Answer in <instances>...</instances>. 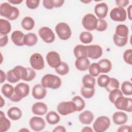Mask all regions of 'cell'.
<instances>
[{
	"label": "cell",
	"instance_id": "cell-54",
	"mask_svg": "<svg viewBox=\"0 0 132 132\" xmlns=\"http://www.w3.org/2000/svg\"><path fill=\"white\" fill-rule=\"evenodd\" d=\"M53 131L54 132H65L66 129L63 126L59 125L56 126L53 130Z\"/></svg>",
	"mask_w": 132,
	"mask_h": 132
},
{
	"label": "cell",
	"instance_id": "cell-2",
	"mask_svg": "<svg viewBox=\"0 0 132 132\" xmlns=\"http://www.w3.org/2000/svg\"><path fill=\"white\" fill-rule=\"evenodd\" d=\"M41 85L46 88L57 89L61 85V80L58 76L52 74H47L41 78Z\"/></svg>",
	"mask_w": 132,
	"mask_h": 132
},
{
	"label": "cell",
	"instance_id": "cell-51",
	"mask_svg": "<svg viewBox=\"0 0 132 132\" xmlns=\"http://www.w3.org/2000/svg\"><path fill=\"white\" fill-rule=\"evenodd\" d=\"M8 42V38L7 35H1L0 39V46L3 47L5 46Z\"/></svg>",
	"mask_w": 132,
	"mask_h": 132
},
{
	"label": "cell",
	"instance_id": "cell-19",
	"mask_svg": "<svg viewBox=\"0 0 132 132\" xmlns=\"http://www.w3.org/2000/svg\"><path fill=\"white\" fill-rule=\"evenodd\" d=\"M127 120L128 117L124 112L117 111L114 112L112 116L113 122L116 125H123L127 122Z\"/></svg>",
	"mask_w": 132,
	"mask_h": 132
},
{
	"label": "cell",
	"instance_id": "cell-56",
	"mask_svg": "<svg viewBox=\"0 0 132 132\" xmlns=\"http://www.w3.org/2000/svg\"><path fill=\"white\" fill-rule=\"evenodd\" d=\"M131 9H132V5H130L127 8V13H128V18L130 20L132 19V15H131Z\"/></svg>",
	"mask_w": 132,
	"mask_h": 132
},
{
	"label": "cell",
	"instance_id": "cell-59",
	"mask_svg": "<svg viewBox=\"0 0 132 132\" xmlns=\"http://www.w3.org/2000/svg\"><path fill=\"white\" fill-rule=\"evenodd\" d=\"M5 105V101L3 98L2 97H1V108H2L4 105Z\"/></svg>",
	"mask_w": 132,
	"mask_h": 132
},
{
	"label": "cell",
	"instance_id": "cell-50",
	"mask_svg": "<svg viewBox=\"0 0 132 132\" xmlns=\"http://www.w3.org/2000/svg\"><path fill=\"white\" fill-rule=\"evenodd\" d=\"M116 3L118 7L124 8L127 6L129 3V0H117L116 1Z\"/></svg>",
	"mask_w": 132,
	"mask_h": 132
},
{
	"label": "cell",
	"instance_id": "cell-48",
	"mask_svg": "<svg viewBox=\"0 0 132 132\" xmlns=\"http://www.w3.org/2000/svg\"><path fill=\"white\" fill-rule=\"evenodd\" d=\"M27 71H28V74L27 77L25 79V81H30L32 80L36 77V73L35 70L34 69L30 68H27Z\"/></svg>",
	"mask_w": 132,
	"mask_h": 132
},
{
	"label": "cell",
	"instance_id": "cell-30",
	"mask_svg": "<svg viewBox=\"0 0 132 132\" xmlns=\"http://www.w3.org/2000/svg\"><path fill=\"white\" fill-rule=\"evenodd\" d=\"M60 118L57 112L54 111L48 112L46 116V120L51 125H55L59 123Z\"/></svg>",
	"mask_w": 132,
	"mask_h": 132
},
{
	"label": "cell",
	"instance_id": "cell-45",
	"mask_svg": "<svg viewBox=\"0 0 132 132\" xmlns=\"http://www.w3.org/2000/svg\"><path fill=\"white\" fill-rule=\"evenodd\" d=\"M123 59L125 62L130 65L132 64V50H126L123 53Z\"/></svg>",
	"mask_w": 132,
	"mask_h": 132
},
{
	"label": "cell",
	"instance_id": "cell-38",
	"mask_svg": "<svg viewBox=\"0 0 132 132\" xmlns=\"http://www.w3.org/2000/svg\"><path fill=\"white\" fill-rule=\"evenodd\" d=\"M55 71L59 75L64 76L69 73V67L67 63L62 61L60 65L55 69Z\"/></svg>",
	"mask_w": 132,
	"mask_h": 132
},
{
	"label": "cell",
	"instance_id": "cell-44",
	"mask_svg": "<svg viewBox=\"0 0 132 132\" xmlns=\"http://www.w3.org/2000/svg\"><path fill=\"white\" fill-rule=\"evenodd\" d=\"M108 27L106 21L104 19H97V24L96 30L98 31H105Z\"/></svg>",
	"mask_w": 132,
	"mask_h": 132
},
{
	"label": "cell",
	"instance_id": "cell-28",
	"mask_svg": "<svg viewBox=\"0 0 132 132\" xmlns=\"http://www.w3.org/2000/svg\"><path fill=\"white\" fill-rule=\"evenodd\" d=\"M11 29V25L9 21L3 19H0V33L1 35H6Z\"/></svg>",
	"mask_w": 132,
	"mask_h": 132
},
{
	"label": "cell",
	"instance_id": "cell-27",
	"mask_svg": "<svg viewBox=\"0 0 132 132\" xmlns=\"http://www.w3.org/2000/svg\"><path fill=\"white\" fill-rule=\"evenodd\" d=\"M73 53L76 58L81 57H87V50L86 46L82 44L76 45L74 48Z\"/></svg>",
	"mask_w": 132,
	"mask_h": 132
},
{
	"label": "cell",
	"instance_id": "cell-46",
	"mask_svg": "<svg viewBox=\"0 0 132 132\" xmlns=\"http://www.w3.org/2000/svg\"><path fill=\"white\" fill-rule=\"evenodd\" d=\"M6 79L7 81L10 83H15L19 81L20 80L16 77L12 69L8 71L6 73Z\"/></svg>",
	"mask_w": 132,
	"mask_h": 132
},
{
	"label": "cell",
	"instance_id": "cell-36",
	"mask_svg": "<svg viewBox=\"0 0 132 132\" xmlns=\"http://www.w3.org/2000/svg\"><path fill=\"white\" fill-rule=\"evenodd\" d=\"M79 40L84 44H88L92 41L93 36L89 31H83L79 35Z\"/></svg>",
	"mask_w": 132,
	"mask_h": 132
},
{
	"label": "cell",
	"instance_id": "cell-8",
	"mask_svg": "<svg viewBox=\"0 0 132 132\" xmlns=\"http://www.w3.org/2000/svg\"><path fill=\"white\" fill-rule=\"evenodd\" d=\"M110 17L114 21L123 22L126 20L127 13L124 8L117 7L110 11Z\"/></svg>",
	"mask_w": 132,
	"mask_h": 132
},
{
	"label": "cell",
	"instance_id": "cell-55",
	"mask_svg": "<svg viewBox=\"0 0 132 132\" xmlns=\"http://www.w3.org/2000/svg\"><path fill=\"white\" fill-rule=\"evenodd\" d=\"M6 79V74L3 71L1 70V83L2 84L4 82Z\"/></svg>",
	"mask_w": 132,
	"mask_h": 132
},
{
	"label": "cell",
	"instance_id": "cell-37",
	"mask_svg": "<svg viewBox=\"0 0 132 132\" xmlns=\"http://www.w3.org/2000/svg\"><path fill=\"white\" fill-rule=\"evenodd\" d=\"M113 41L116 45L119 47H122L127 44L128 41V37H121L114 34L113 36Z\"/></svg>",
	"mask_w": 132,
	"mask_h": 132
},
{
	"label": "cell",
	"instance_id": "cell-14",
	"mask_svg": "<svg viewBox=\"0 0 132 132\" xmlns=\"http://www.w3.org/2000/svg\"><path fill=\"white\" fill-rule=\"evenodd\" d=\"M29 93V86L24 82H20L14 87V93L21 100L26 97Z\"/></svg>",
	"mask_w": 132,
	"mask_h": 132
},
{
	"label": "cell",
	"instance_id": "cell-29",
	"mask_svg": "<svg viewBox=\"0 0 132 132\" xmlns=\"http://www.w3.org/2000/svg\"><path fill=\"white\" fill-rule=\"evenodd\" d=\"M83 87L88 88H94L95 85V79L90 74H87L83 76L82 78Z\"/></svg>",
	"mask_w": 132,
	"mask_h": 132
},
{
	"label": "cell",
	"instance_id": "cell-25",
	"mask_svg": "<svg viewBox=\"0 0 132 132\" xmlns=\"http://www.w3.org/2000/svg\"><path fill=\"white\" fill-rule=\"evenodd\" d=\"M38 41L37 35L32 32L28 33L24 36V44L28 46H32L35 45Z\"/></svg>",
	"mask_w": 132,
	"mask_h": 132
},
{
	"label": "cell",
	"instance_id": "cell-34",
	"mask_svg": "<svg viewBox=\"0 0 132 132\" xmlns=\"http://www.w3.org/2000/svg\"><path fill=\"white\" fill-rule=\"evenodd\" d=\"M123 94L125 95L132 94V84L129 81H123L121 85V90Z\"/></svg>",
	"mask_w": 132,
	"mask_h": 132
},
{
	"label": "cell",
	"instance_id": "cell-33",
	"mask_svg": "<svg viewBox=\"0 0 132 132\" xmlns=\"http://www.w3.org/2000/svg\"><path fill=\"white\" fill-rule=\"evenodd\" d=\"M2 93L7 98H10L14 92V88L10 84H5L1 88Z\"/></svg>",
	"mask_w": 132,
	"mask_h": 132
},
{
	"label": "cell",
	"instance_id": "cell-60",
	"mask_svg": "<svg viewBox=\"0 0 132 132\" xmlns=\"http://www.w3.org/2000/svg\"><path fill=\"white\" fill-rule=\"evenodd\" d=\"M29 131V130H28V129H24V128H22V129H20L19 131Z\"/></svg>",
	"mask_w": 132,
	"mask_h": 132
},
{
	"label": "cell",
	"instance_id": "cell-40",
	"mask_svg": "<svg viewBox=\"0 0 132 132\" xmlns=\"http://www.w3.org/2000/svg\"><path fill=\"white\" fill-rule=\"evenodd\" d=\"M119 82L118 80L115 78H110L108 84L106 87V89L107 91L110 92L113 90L119 88Z\"/></svg>",
	"mask_w": 132,
	"mask_h": 132
},
{
	"label": "cell",
	"instance_id": "cell-17",
	"mask_svg": "<svg viewBox=\"0 0 132 132\" xmlns=\"http://www.w3.org/2000/svg\"><path fill=\"white\" fill-rule=\"evenodd\" d=\"M90 65V61L88 57H86L77 58L75 62V67L80 71H85L87 70Z\"/></svg>",
	"mask_w": 132,
	"mask_h": 132
},
{
	"label": "cell",
	"instance_id": "cell-5",
	"mask_svg": "<svg viewBox=\"0 0 132 132\" xmlns=\"http://www.w3.org/2000/svg\"><path fill=\"white\" fill-rule=\"evenodd\" d=\"M57 110L62 116H67L77 111L76 105L72 101L59 103L57 105Z\"/></svg>",
	"mask_w": 132,
	"mask_h": 132
},
{
	"label": "cell",
	"instance_id": "cell-12",
	"mask_svg": "<svg viewBox=\"0 0 132 132\" xmlns=\"http://www.w3.org/2000/svg\"><path fill=\"white\" fill-rule=\"evenodd\" d=\"M87 57L92 59H97L101 57L103 54L102 48L98 45L93 44L86 46Z\"/></svg>",
	"mask_w": 132,
	"mask_h": 132
},
{
	"label": "cell",
	"instance_id": "cell-26",
	"mask_svg": "<svg viewBox=\"0 0 132 132\" xmlns=\"http://www.w3.org/2000/svg\"><path fill=\"white\" fill-rule=\"evenodd\" d=\"M98 64L100 68L101 73H107L110 72L112 69V63L111 61L107 59L100 60Z\"/></svg>",
	"mask_w": 132,
	"mask_h": 132
},
{
	"label": "cell",
	"instance_id": "cell-16",
	"mask_svg": "<svg viewBox=\"0 0 132 132\" xmlns=\"http://www.w3.org/2000/svg\"><path fill=\"white\" fill-rule=\"evenodd\" d=\"M108 7L105 3H101L96 4L94 7V12L98 19L105 18L108 13Z\"/></svg>",
	"mask_w": 132,
	"mask_h": 132
},
{
	"label": "cell",
	"instance_id": "cell-20",
	"mask_svg": "<svg viewBox=\"0 0 132 132\" xmlns=\"http://www.w3.org/2000/svg\"><path fill=\"white\" fill-rule=\"evenodd\" d=\"M24 36L25 35L22 31L20 30H15L12 33L11 39L15 45L22 46L24 45L23 42Z\"/></svg>",
	"mask_w": 132,
	"mask_h": 132
},
{
	"label": "cell",
	"instance_id": "cell-32",
	"mask_svg": "<svg viewBox=\"0 0 132 132\" xmlns=\"http://www.w3.org/2000/svg\"><path fill=\"white\" fill-rule=\"evenodd\" d=\"M129 29L128 27L124 24H120L116 28L115 34L121 37H127L128 36Z\"/></svg>",
	"mask_w": 132,
	"mask_h": 132
},
{
	"label": "cell",
	"instance_id": "cell-23",
	"mask_svg": "<svg viewBox=\"0 0 132 132\" xmlns=\"http://www.w3.org/2000/svg\"><path fill=\"white\" fill-rule=\"evenodd\" d=\"M8 117L13 121L19 120L22 115L21 110L17 107H12L10 108L7 112Z\"/></svg>",
	"mask_w": 132,
	"mask_h": 132
},
{
	"label": "cell",
	"instance_id": "cell-24",
	"mask_svg": "<svg viewBox=\"0 0 132 132\" xmlns=\"http://www.w3.org/2000/svg\"><path fill=\"white\" fill-rule=\"evenodd\" d=\"M10 126V121L6 118L4 113L2 111H0V131L5 132L9 130Z\"/></svg>",
	"mask_w": 132,
	"mask_h": 132
},
{
	"label": "cell",
	"instance_id": "cell-13",
	"mask_svg": "<svg viewBox=\"0 0 132 132\" xmlns=\"http://www.w3.org/2000/svg\"><path fill=\"white\" fill-rule=\"evenodd\" d=\"M29 125L33 130L35 131H40L45 128L46 124L43 118L35 116L30 119Z\"/></svg>",
	"mask_w": 132,
	"mask_h": 132
},
{
	"label": "cell",
	"instance_id": "cell-6",
	"mask_svg": "<svg viewBox=\"0 0 132 132\" xmlns=\"http://www.w3.org/2000/svg\"><path fill=\"white\" fill-rule=\"evenodd\" d=\"M110 125V120L106 116L98 117L93 124V128L96 132H104Z\"/></svg>",
	"mask_w": 132,
	"mask_h": 132
},
{
	"label": "cell",
	"instance_id": "cell-7",
	"mask_svg": "<svg viewBox=\"0 0 132 132\" xmlns=\"http://www.w3.org/2000/svg\"><path fill=\"white\" fill-rule=\"evenodd\" d=\"M97 24V19L92 13H88L85 15L82 19V26L88 31L96 29Z\"/></svg>",
	"mask_w": 132,
	"mask_h": 132
},
{
	"label": "cell",
	"instance_id": "cell-61",
	"mask_svg": "<svg viewBox=\"0 0 132 132\" xmlns=\"http://www.w3.org/2000/svg\"><path fill=\"white\" fill-rule=\"evenodd\" d=\"M81 2H82V3H90V2H91V1H81Z\"/></svg>",
	"mask_w": 132,
	"mask_h": 132
},
{
	"label": "cell",
	"instance_id": "cell-21",
	"mask_svg": "<svg viewBox=\"0 0 132 132\" xmlns=\"http://www.w3.org/2000/svg\"><path fill=\"white\" fill-rule=\"evenodd\" d=\"M79 121L83 124H90L94 120L93 113L89 110H85L79 115Z\"/></svg>",
	"mask_w": 132,
	"mask_h": 132
},
{
	"label": "cell",
	"instance_id": "cell-15",
	"mask_svg": "<svg viewBox=\"0 0 132 132\" xmlns=\"http://www.w3.org/2000/svg\"><path fill=\"white\" fill-rule=\"evenodd\" d=\"M47 90L41 84L35 85L32 89V95L37 100H41L44 98L46 95Z\"/></svg>",
	"mask_w": 132,
	"mask_h": 132
},
{
	"label": "cell",
	"instance_id": "cell-35",
	"mask_svg": "<svg viewBox=\"0 0 132 132\" xmlns=\"http://www.w3.org/2000/svg\"><path fill=\"white\" fill-rule=\"evenodd\" d=\"M76 105L77 111L82 110L85 107V102L80 96H75L72 100Z\"/></svg>",
	"mask_w": 132,
	"mask_h": 132
},
{
	"label": "cell",
	"instance_id": "cell-41",
	"mask_svg": "<svg viewBox=\"0 0 132 132\" xmlns=\"http://www.w3.org/2000/svg\"><path fill=\"white\" fill-rule=\"evenodd\" d=\"M81 94L86 98H90L93 96L95 93V88H88L82 87L80 90Z\"/></svg>",
	"mask_w": 132,
	"mask_h": 132
},
{
	"label": "cell",
	"instance_id": "cell-1",
	"mask_svg": "<svg viewBox=\"0 0 132 132\" xmlns=\"http://www.w3.org/2000/svg\"><path fill=\"white\" fill-rule=\"evenodd\" d=\"M0 14L9 20L16 19L19 14L20 11L18 8L12 6L9 3H3L0 6Z\"/></svg>",
	"mask_w": 132,
	"mask_h": 132
},
{
	"label": "cell",
	"instance_id": "cell-52",
	"mask_svg": "<svg viewBox=\"0 0 132 132\" xmlns=\"http://www.w3.org/2000/svg\"><path fill=\"white\" fill-rule=\"evenodd\" d=\"M52 5L54 7L58 8L62 6L64 3L63 0H51Z\"/></svg>",
	"mask_w": 132,
	"mask_h": 132
},
{
	"label": "cell",
	"instance_id": "cell-3",
	"mask_svg": "<svg viewBox=\"0 0 132 132\" xmlns=\"http://www.w3.org/2000/svg\"><path fill=\"white\" fill-rule=\"evenodd\" d=\"M55 31L58 37L62 40H67L70 38L72 31L69 25L64 22L58 23L55 26Z\"/></svg>",
	"mask_w": 132,
	"mask_h": 132
},
{
	"label": "cell",
	"instance_id": "cell-47",
	"mask_svg": "<svg viewBox=\"0 0 132 132\" xmlns=\"http://www.w3.org/2000/svg\"><path fill=\"white\" fill-rule=\"evenodd\" d=\"M40 4L39 0H26V5L30 9H35L38 7Z\"/></svg>",
	"mask_w": 132,
	"mask_h": 132
},
{
	"label": "cell",
	"instance_id": "cell-9",
	"mask_svg": "<svg viewBox=\"0 0 132 132\" xmlns=\"http://www.w3.org/2000/svg\"><path fill=\"white\" fill-rule=\"evenodd\" d=\"M29 62L33 69L41 70L44 68V61L43 56L38 53H35L30 57Z\"/></svg>",
	"mask_w": 132,
	"mask_h": 132
},
{
	"label": "cell",
	"instance_id": "cell-10",
	"mask_svg": "<svg viewBox=\"0 0 132 132\" xmlns=\"http://www.w3.org/2000/svg\"><path fill=\"white\" fill-rule=\"evenodd\" d=\"M38 33L40 38L45 43H51L55 41V34L53 30L48 27L44 26L40 28Z\"/></svg>",
	"mask_w": 132,
	"mask_h": 132
},
{
	"label": "cell",
	"instance_id": "cell-4",
	"mask_svg": "<svg viewBox=\"0 0 132 132\" xmlns=\"http://www.w3.org/2000/svg\"><path fill=\"white\" fill-rule=\"evenodd\" d=\"M113 104L115 107L119 110L128 112L132 111V100L130 97L120 96L117 98Z\"/></svg>",
	"mask_w": 132,
	"mask_h": 132
},
{
	"label": "cell",
	"instance_id": "cell-11",
	"mask_svg": "<svg viewBox=\"0 0 132 132\" xmlns=\"http://www.w3.org/2000/svg\"><path fill=\"white\" fill-rule=\"evenodd\" d=\"M46 59L48 64L54 69L58 68L62 62L59 53L56 51L49 52L46 55Z\"/></svg>",
	"mask_w": 132,
	"mask_h": 132
},
{
	"label": "cell",
	"instance_id": "cell-31",
	"mask_svg": "<svg viewBox=\"0 0 132 132\" xmlns=\"http://www.w3.org/2000/svg\"><path fill=\"white\" fill-rule=\"evenodd\" d=\"M35 21L30 16H25L23 18L21 22L22 27L26 30H30L35 26Z\"/></svg>",
	"mask_w": 132,
	"mask_h": 132
},
{
	"label": "cell",
	"instance_id": "cell-57",
	"mask_svg": "<svg viewBox=\"0 0 132 132\" xmlns=\"http://www.w3.org/2000/svg\"><path fill=\"white\" fill-rule=\"evenodd\" d=\"M23 0H8V2L9 3L14 5H18L23 2Z\"/></svg>",
	"mask_w": 132,
	"mask_h": 132
},
{
	"label": "cell",
	"instance_id": "cell-49",
	"mask_svg": "<svg viewBox=\"0 0 132 132\" xmlns=\"http://www.w3.org/2000/svg\"><path fill=\"white\" fill-rule=\"evenodd\" d=\"M132 131L131 126L130 125H121V126H120L118 130V132H131Z\"/></svg>",
	"mask_w": 132,
	"mask_h": 132
},
{
	"label": "cell",
	"instance_id": "cell-42",
	"mask_svg": "<svg viewBox=\"0 0 132 132\" xmlns=\"http://www.w3.org/2000/svg\"><path fill=\"white\" fill-rule=\"evenodd\" d=\"M110 80V77L104 74H102L99 75L97 78V84L99 87L102 88H106L109 83Z\"/></svg>",
	"mask_w": 132,
	"mask_h": 132
},
{
	"label": "cell",
	"instance_id": "cell-39",
	"mask_svg": "<svg viewBox=\"0 0 132 132\" xmlns=\"http://www.w3.org/2000/svg\"><path fill=\"white\" fill-rule=\"evenodd\" d=\"M89 72L90 75L93 77L97 76L101 73V70L98 63H92L89 67Z\"/></svg>",
	"mask_w": 132,
	"mask_h": 132
},
{
	"label": "cell",
	"instance_id": "cell-58",
	"mask_svg": "<svg viewBox=\"0 0 132 132\" xmlns=\"http://www.w3.org/2000/svg\"><path fill=\"white\" fill-rule=\"evenodd\" d=\"M93 131V129L90 127H89V126H85L81 129V131H84V132H86V131L92 132Z\"/></svg>",
	"mask_w": 132,
	"mask_h": 132
},
{
	"label": "cell",
	"instance_id": "cell-53",
	"mask_svg": "<svg viewBox=\"0 0 132 132\" xmlns=\"http://www.w3.org/2000/svg\"><path fill=\"white\" fill-rule=\"evenodd\" d=\"M43 5L47 9H52L54 8L51 0H44L43 1Z\"/></svg>",
	"mask_w": 132,
	"mask_h": 132
},
{
	"label": "cell",
	"instance_id": "cell-18",
	"mask_svg": "<svg viewBox=\"0 0 132 132\" xmlns=\"http://www.w3.org/2000/svg\"><path fill=\"white\" fill-rule=\"evenodd\" d=\"M47 105L43 102H36L32 106L31 110L34 114L37 116L44 115L47 111Z\"/></svg>",
	"mask_w": 132,
	"mask_h": 132
},
{
	"label": "cell",
	"instance_id": "cell-22",
	"mask_svg": "<svg viewBox=\"0 0 132 132\" xmlns=\"http://www.w3.org/2000/svg\"><path fill=\"white\" fill-rule=\"evenodd\" d=\"M12 70L19 80L22 79L24 81L25 80L28 74L27 68H24L21 65H17L15 66Z\"/></svg>",
	"mask_w": 132,
	"mask_h": 132
},
{
	"label": "cell",
	"instance_id": "cell-43",
	"mask_svg": "<svg viewBox=\"0 0 132 132\" xmlns=\"http://www.w3.org/2000/svg\"><path fill=\"white\" fill-rule=\"evenodd\" d=\"M122 95H123V93L120 89H114L109 92V100L111 103L113 104L115 101L117 100V98Z\"/></svg>",
	"mask_w": 132,
	"mask_h": 132
}]
</instances>
